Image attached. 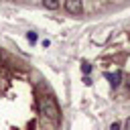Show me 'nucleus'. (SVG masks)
<instances>
[{"label":"nucleus","mask_w":130,"mask_h":130,"mask_svg":"<svg viewBox=\"0 0 130 130\" xmlns=\"http://www.w3.org/2000/svg\"><path fill=\"white\" fill-rule=\"evenodd\" d=\"M26 39H28L30 43H37V39H39V37H37V32H32V30H28V32H26Z\"/></svg>","instance_id":"39448f33"},{"label":"nucleus","mask_w":130,"mask_h":130,"mask_svg":"<svg viewBox=\"0 0 130 130\" xmlns=\"http://www.w3.org/2000/svg\"><path fill=\"white\" fill-rule=\"evenodd\" d=\"M110 130H120V122H114V124L110 126Z\"/></svg>","instance_id":"0eeeda50"},{"label":"nucleus","mask_w":130,"mask_h":130,"mask_svg":"<svg viewBox=\"0 0 130 130\" xmlns=\"http://www.w3.org/2000/svg\"><path fill=\"white\" fill-rule=\"evenodd\" d=\"M65 10L69 14H81L83 10V0H65Z\"/></svg>","instance_id":"f03ea898"},{"label":"nucleus","mask_w":130,"mask_h":130,"mask_svg":"<svg viewBox=\"0 0 130 130\" xmlns=\"http://www.w3.org/2000/svg\"><path fill=\"white\" fill-rule=\"evenodd\" d=\"M128 89H130V77H128Z\"/></svg>","instance_id":"6e6552de"},{"label":"nucleus","mask_w":130,"mask_h":130,"mask_svg":"<svg viewBox=\"0 0 130 130\" xmlns=\"http://www.w3.org/2000/svg\"><path fill=\"white\" fill-rule=\"evenodd\" d=\"M106 79H110V85H112V87H118V85H120V81H122V73H120V71L106 73Z\"/></svg>","instance_id":"7ed1b4c3"},{"label":"nucleus","mask_w":130,"mask_h":130,"mask_svg":"<svg viewBox=\"0 0 130 130\" xmlns=\"http://www.w3.org/2000/svg\"><path fill=\"white\" fill-rule=\"evenodd\" d=\"M41 114H45V116H47L51 122L59 124V120H61V112H59V106H57L55 98L47 95V98L41 102Z\"/></svg>","instance_id":"f257e3e1"},{"label":"nucleus","mask_w":130,"mask_h":130,"mask_svg":"<svg viewBox=\"0 0 130 130\" xmlns=\"http://www.w3.org/2000/svg\"><path fill=\"white\" fill-rule=\"evenodd\" d=\"M43 4H45V8H49V10H57V8H59V0H43Z\"/></svg>","instance_id":"20e7f679"},{"label":"nucleus","mask_w":130,"mask_h":130,"mask_svg":"<svg viewBox=\"0 0 130 130\" xmlns=\"http://www.w3.org/2000/svg\"><path fill=\"white\" fill-rule=\"evenodd\" d=\"M81 69H83V73H89L91 71V65L89 63H81Z\"/></svg>","instance_id":"423d86ee"}]
</instances>
